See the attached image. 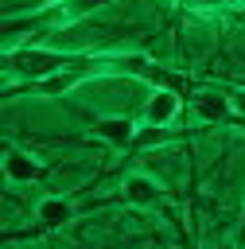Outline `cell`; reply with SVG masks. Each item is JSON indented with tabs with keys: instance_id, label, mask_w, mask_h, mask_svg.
<instances>
[{
	"instance_id": "obj_1",
	"label": "cell",
	"mask_w": 245,
	"mask_h": 249,
	"mask_svg": "<svg viewBox=\"0 0 245 249\" xmlns=\"http://www.w3.org/2000/svg\"><path fill=\"white\" fill-rule=\"evenodd\" d=\"M93 54H78V51H54V47H35V43H23V47H4V70H8V86L23 82V86H35V82H47L54 74H66L82 62H89Z\"/></svg>"
},
{
	"instance_id": "obj_2",
	"label": "cell",
	"mask_w": 245,
	"mask_h": 249,
	"mask_svg": "<svg viewBox=\"0 0 245 249\" xmlns=\"http://www.w3.org/2000/svg\"><path fill=\"white\" fill-rule=\"evenodd\" d=\"M113 0H51L43 8H27V12H8L4 19V31H8V47H19L23 35H43V31H58V27H70L74 19L105 8Z\"/></svg>"
},
{
	"instance_id": "obj_3",
	"label": "cell",
	"mask_w": 245,
	"mask_h": 249,
	"mask_svg": "<svg viewBox=\"0 0 245 249\" xmlns=\"http://www.w3.org/2000/svg\"><path fill=\"white\" fill-rule=\"evenodd\" d=\"M86 121H89V136L101 140V144L113 148V152H132L136 140H140V121H136V117L97 113V117H86Z\"/></svg>"
},
{
	"instance_id": "obj_4",
	"label": "cell",
	"mask_w": 245,
	"mask_h": 249,
	"mask_svg": "<svg viewBox=\"0 0 245 249\" xmlns=\"http://www.w3.org/2000/svg\"><path fill=\"white\" fill-rule=\"evenodd\" d=\"M117 202H124L132 210H159L167 202V191H163L159 179H152L144 171H128L117 187Z\"/></svg>"
},
{
	"instance_id": "obj_5",
	"label": "cell",
	"mask_w": 245,
	"mask_h": 249,
	"mask_svg": "<svg viewBox=\"0 0 245 249\" xmlns=\"http://www.w3.org/2000/svg\"><path fill=\"white\" fill-rule=\"evenodd\" d=\"M47 175H51V163H43L35 152H27V148H19L12 140L4 144V179L12 187H27V183H39Z\"/></svg>"
},
{
	"instance_id": "obj_6",
	"label": "cell",
	"mask_w": 245,
	"mask_h": 249,
	"mask_svg": "<svg viewBox=\"0 0 245 249\" xmlns=\"http://www.w3.org/2000/svg\"><path fill=\"white\" fill-rule=\"evenodd\" d=\"M191 113H194L202 124H233V121H237V113H233V101H229L226 86L194 89V93H191Z\"/></svg>"
},
{
	"instance_id": "obj_7",
	"label": "cell",
	"mask_w": 245,
	"mask_h": 249,
	"mask_svg": "<svg viewBox=\"0 0 245 249\" xmlns=\"http://www.w3.org/2000/svg\"><path fill=\"white\" fill-rule=\"evenodd\" d=\"M179 113H183V93L179 89H148V101L140 109V124L144 128H167Z\"/></svg>"
},
{
	"instance_id": "obj_8",
	"label": "cell",
	"mask_w": 245,
	"mask_h": 249,
	"mask_svg": "<svg viewBox=\"0 0 245 249\" xmlns=\"http://www.w3.org/2000/svg\"><path fill=\"white\" fill-rule=\"evenodd\" d=\"M78 218V206L70 195H43L35 202V230H62Z\"/></svg>"
},
{
	"instance_id": "obj_9",
	"label": "cell",
	"mask_w": 245,
	"mask_h": 249,
	"mask_svg": "<svg viewBox=\"0 0 245 249\" xmlns=\"http://www.w3.org/2000/svg\"><path fill=\"white\" fill-rule=\"evenodd\" d=\"M175 4L187 12H222V8H237L245 0H175Z\"/></svg>"
},
{
	"instance_id": "obj_10",
	"label": "cell",
	"mask_w": 245,
	"mask_h": 249,
	"mask_svg": "<svg viewBox=\"0 0 245 249\" xmlns=\"http://www.w3.org/2000/svg\"><path fill=\"white\" fill-rule=\"evenodd\" d=\"M226 93H229V101H233L237 121H245V86H226Z\"/></svg>"
},
{
	"instance_id": "obj_11",
	"label": "cell",
	"mask_w": 245,
	"mask_h": 249,
	"mask_svg": "<svg viewBox=\"0 0 245 249\" xmlns=\"http://www.w3.org/2000/svg\"><path fill=\"white\" fill-rule=\"evenodd\" d=\"M241 241H245V226H241V233H237V237H229V241H218L214 249H241Z\"/></svg>"
},
{
	"instance_id": "obj_12",
	"label": "cell",
	"mask_w": 245,
	"mask_h": 249,
	"mask_svg": "<svg viewBox=\"0 0 245 249\" xmlns=\"http://www.w3.org/2000/svg\"><path fill=\"white\" fill-rule=\"evenodd\" d=\"M43 4H51V0H31V8H43Z\"/></svg>"
}]
</instances>
